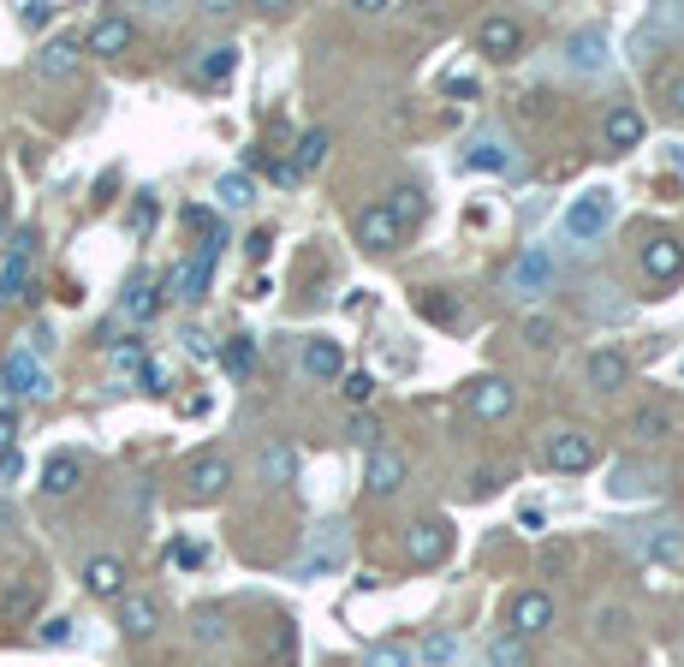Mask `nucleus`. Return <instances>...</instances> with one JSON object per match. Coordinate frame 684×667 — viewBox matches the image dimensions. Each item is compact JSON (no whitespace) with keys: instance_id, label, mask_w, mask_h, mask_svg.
Returning a JSON list of instances; mask_svg holds the SVG:
<instances>
[{"instance_id":"nucleus-19","label":"nucleus","mask_w":684,"mask_h":667,"mask_svg":"<svg viewBox=\"0 0 684 667\" xmlns=\"http://www.w3.org/2000/svg\"><path fill=\"white\" fill-rule=\"evenodd\" d=\"M83 590L101 596V602H119V596H126V560H119V555L83 560Z\"/></svg>"},{"instance_id":"nucleus-59","label":"nucleus","mask_w":684,"mask_h":667,"mask_svg":"<svg viewBox=\"0 0 684 667\" xmlns=\"http://www.w3.org/2000/svg\"><path fill=\"white\" fill-rule=\"evenodd\" d=\"M7 233H12V209L0 203V245H7Z\"/></svg>"},{"instance_id":"nucleus-6","label":"nucleus","mask_w":684,"mask_h":667,"mask_svg":"<svg viewBox=\"0 0 684 667\" xmlns=\"http://www.w3.org/2000/svg\"><path fill=\"white\" fill-rule=\"evenodd\" d=\"M0 375H7L12 400H48V393H54V375H48V370H42V357H30L24 346L0 357Z\"/></svg>"},{"instance_id":"nucleus-48","label":"nucleus","mask_w":684,"mask_h":667,"mask_svg":"<svg viewBox=\"0 0 684 667\" xmlns=\"http://www.w3.org/2000/svg\"><path fill=\"white\" fill-rule=\"evenodd\" d=\"M185 227H197V233L220 238V227H215V209H202V203H191V209H185Z\"/></svg>"},{"instance_id":"nucleus-41","label":"nucleus","mask_w":684,"mask_h":667,"mask_svg":"<svg viewBox=\"0 0 684 667\" xmlns=\"http://www.w3.org/2000/svg\"><path fill=\"white\" fill-rule=\"evenodd\" d=\"M364 667H417V656H410L405 644H369L364 649Z\"/></svg>"},{"instance_id":"nucleus-47","label":"nucleus","mask_w":684,"mask_h":667,"mask_svg":"<svg viewBox=\"0 0 684 667\" xmlns=\"http://www.w3.org/2000/svg\"><path fill=\"white\" fill-rule=\"evenodd\" d=\"M72 626H78V620H66V614H54V620H42L37 638H42L48 649H54V644H72Z\"/></svg>"},{"instance_id":"nucleus-32","label":"nucleus","mask_w":684,"mask_h":667,"mask_svg":"<svg viewBox=\"0 0 684 667\" xmlns=\"http://www.w3.org/2000/svg\"><path fill=\"white\" fill-rule=\"evenodd\" d=\"M328 161V131L310 126V131H298V149H293V167L298 174H316V167Z\"/></svg>"},{"instance_id":"nucleus-18","label":"nucleus","mask_w":684,"mask_h":667,"mask_svg":"<svg viewBox=\"0 0 684 667\" xmlns=\"http://www.w3.org/2000/svg\"><path fill=\"white\" fill-rule=\"evenodd\" d=\"M131 19L126 12H101V19L90 24V37H83V55H101V60H113V55H126L131 48Z\"/></svg>"},{"instance_id":"nucleus-46","label":"nucleus","mask_w":684,"mask_h":667,"mask_svg":"<svg viewBox=\"0 0 684 667\" xmlns=\"http://www.w3.org/2000/svg\"><path fill=\"white\" fill-rule=\"evenodd\" d=\"M625 631H631L625 608H602V614H595V638H625Z\"/></svg>"},{"instance_id":"nucleus-53","label":"nucleus","mask_w":684,"mask_h":667,"mask_svg":"<svg viewBox=\"0 0 684 667\" xmlns=\"http://www.w3.org/2000/svg\"><path fill=\"white\" fill-rule=\"evenodd\" d=\"M30 357H48L54 352V328H30V346H24Z\"/></svg>"},{"instance_id":"nucleus-9","label":"nucleus","mask_w":684,"mask_h":667,"mask_svg":"<svg viewBox=\"0 0 684 667\" xmlns=\"http://www.w3.org/2000/svg\"><path fill=\"white\" fill-rule=\"evenodd\" d=\"M613 227V192H584L566 203V238H602Z\"/></svg>"},{"instance_id":"nucleus-20","label":"nucleus","mask_w":684,"mask_h":667,"mask_svg":"<svg viewBox=\"0 0 684 667\" xmlns=\"http://www.w3.org/2000/svg\"><path fill=\"white\" fill-rule=\"evenodd\" d=\"M161 304H167L161 281L137 275V281L126 286V293H119V316H131V322H156V316H161Z\"/></svg>"},{"instance_id":"nucleus-26","label":"nucleus","mask_w":684,"mask_h":667,"mask_svg":"<svg viewBox=\"0 0 684 667\" xmlns=\"http://www.w3.org/2000/svg\"><path fill=\"white\" fill-rule=\"evenodd\" d=\"M78 60H83V48L72 37H54V42H42V55H37V78H72L78 72Z\"/></svg>"},{"instance_id":"nucleus-24","label":"nucleus","mask_w":684,"mask_h":667,"mask_svg":"<svg viewBox=\"0 0 684 667\" xmlns=\"http://www.w3.org/2000/svg\"><path fill=\"white\" fill-rule=\"evenodd\" d=\"M357 238H364L369 251H393V245H399V220L387 215V203H369V209H357Z\"/></svg>"},{"instance_id":"nucleus-25","label":"nucleus","mask_w":684,"mask_h":667,"mask_svg":"<svg viewBox=\"0 0 684 667\" xmlns=\"http://www.w3.org/2000/svg\"><path fill=\"white\" fill-rule=\"evenodd\" d=\"M256 471H262V483H274V489H293V483H298V453H293V441H268L262 459H256Z\"/></svg>"},{"instance_id":"nucleus-10","label":"nucleus","mask_w":684,"mask_h":667,"mask_svg":"<svg viewBox=\"0 0 684 667\" xmlns=\"http://www.w3.org/2000/svg\"><path fill=\"white\" fill-rule=\"evenodd\" d=\"M447 549H453L447 519H417V524L405 530V555H410V567H440V560H447Z\"/></svg>"},{"instance_id":"nucleus-45","label":"nucleus","mask_w":684,"mask_h":667,"mask_svg":"<svg viewBox=\"0 0 684 667\" xmlns=\"http://www.w3.org/2000/svg\"><path fill=\"white\" fill-rule=\"evenodd\" d=\"M12 256V263H30V256H37V227H12L7 233V245H0Z\"/></svg>"},{"instance_id":"nucleus-13","label":"nucleus","mask_w":684,"mask_h":667,"mask_svg":"<svg viewBox=\"0 0 684 667\" xmlns=\"http://www.w3.org/2000/svg\"><path fill=\"white\" fill-rule=\"evenodd\" d=\"M185 483H191V501H215V494H227V483H232V459L197 453L191 465H185Z\"/></svg>"},{"instance_id":"nucleus-3","label":"nucleus","mask_w":684,"mask_h":667,"mask_svg":"<svg viewBox=\"0 0 684 667\" xmlns=\"http://www.w3.org/2000/svg\"><path fill=\"white\" fill-rule=\"evenodd\" d=\"M227 238H209V245H197L191 256H179L174 268H167V281H161V293L167 298H179V304H197L202 293H209V281H215V256Z\"/></svg>"},{"instance_id":"nucleus-1","label":"nucleus","mask_w":684,"mask_h":667,"mask_svg":"<svg viewBox=\"0 0 684 667\" xmlns=\"http://www.w3.org/2000/svg\"><path fill=\"white\" fill-rule=\"evenodd\" d=\"M619 549H625L631 560H648V567H666V560H684V524H678V519L631 524V530H619Z\"/></svg>"},{"instance_id":"nucleus-37","label":"nucleus","mask_w":684,"mask_h":667,"mask_svg":"<svg viewBox=\"0 0 684 667\" xmlns=\"http://www.w3.org/2000/svg\"><path fill=\"white\" fill-rule=\"evenodd\" d=\"M143 364H149V346H143V340H113V346H108V370L137 375Z\"/></svg>"},{"instance_id":"nucleus-12","label":"nucleus","mask_w":684,"mask_h":667,"mask_svg":"<svg viewBox=\"0 0 684 667\" xmlns=\"http://www.w3.org/2000/svg\"><path fill=\"white\" fill-rule=\"evenodd\" d=\"M465 405H470V418H483V423H500V418L512 412V405H518V388H512L506 375H483V382H470Z\"/></svg>"},{"instance_id":"nucleus-50","label":"nucleus","mask_w":684,"mask_h":667,"mask_svg":"<svg viewBox=\"0 0 684 667\" xmlns=\"http://www.w3.org/2000/svg\"><path fill=\"white\" fill-rule=\"evenodd\" d=\"M185 352H191V357H215L220 346H215V340L202 334V328H185Z\"/></svg>"},{"instance_id":"nucleus-58","label":"nucleus","mask_w":684,"mask_h":667,"mask_svg":"<svg viewBox=\"0 0 684 667\" xmlns=\"http://www.w3.org/2000/svg\"><path fill=\"white\" fill-rule=\"evenodd\" d=\"M12 405H19V400H12V388H7V375H0V418H7V412H12Z\"/></svg>"},{"instance_id":"nucleus-33","label":"nucleus","mask_w":684,"mask_h":667,"mask_svg":"<svg viewBox=\"0 0 684 667\" xmlns=\"http://www.w3.org/2000/svg\"><path fill=\"white\" fill-rule=\"evenodd\" d=\"M387 215L399 220V233H405V227H417V220H423V192H417V185H393Z\"/></svg>"},{"instance_id":"nucleus-31","label":"nucleus","mask_w":684,"mask_h":667,"mask_svg":"<svg viewBox=\"0 0 684 667\" xmlns=\"http://www.w3.org/2000/svg\"><path fill=\"white\" fill-rule=\"evenodd\" d=\"M215 357H220V370H227V375H238V382H245V375L256 370V340H250V334H232Z\"/></svg>"},{"instance_id":"nucleus-17","label":"nucleus","mask_w":684,"mask_h":667,"mask_svg":"<svg viewBox=\"0 0 684 667\" xmlns=\"http://www.w3.org/2000/svg\"><path fill=\"white\" fill-rule=\"evenodd\" d=\"M607 66V37L595 24H584V30H572L566 37V72H577V78H595Z\"/></svg>"},{"instance_id":"nucleus-23","label":"nucleus","mask_w":684,"mask_h":667,"mask_svg":"<svg viewBox=\"0 0 684 667\" xmlns=\"http://www.w3.org/2000/svg\"><path fill=\"white\" fill-rule=\"evenodd\" d=\"M584 375H589V388H595V393H613V388H625L631 364H625V352H619V346H595V352H589V364H584Z\"/></svg>"},{"instance_id":"nucleus-7","label":"nucleus","mask_w":684,"mask_h":667,"mask_svg":"<svg viewBox=\"0 0 684 667\" xmlns=\"http://www.w3.org/2000/svg\"><path fill=\"white\" fill-rule=\"evenodd\" d=\"M542 459H547V471H589L595 465V435L589 430H572V423H566V430H554V435H547V448H542Z\"/></svg>"},{"instance_id":"nucleus-29","label":"nucleus","mask_w":684,"mask_h":667,"mask_svg":"<svg viewBox=\"0 0 684 667\" xmlns=\"http://www.w3.org/2000/svg\"><path fill=\"white\" fill-rule=\"evenodd\" d=\"M83 483V465H78V453H54L42 465V494H78Z\"/></svg>"},{"instance_id":"nucleus-4","label":"nucleus","mask_w":684,"mask_h":667,"mask_svg":"<svg viewBox=\"0 0 684 667\" xmlns=\"http://www.w3.org/2000/svg\"><path fill=\"white\" fill-rule=\"evenodd\" d=\"M554 620H559V608H554V596H547V590H518V596H512V608H506V631H512V638L554 631Z\"/></svg>"},{"instance_id":"nucleus-2","label":"nucleus","mask_w":684,"mask_h":667,"mask_svg":"<svg viewBox=\"0 0 684 667\" xmlns=\"http://www.w3.org/2000/svg\"><path fill=\"white\" fill-rule=\"evenodd\" d=\"M351 560V524L346 519H321L316 530H310V542H304V560H298V572L304 578H328V572H339Z\"/></svg>"},{"instance_id":"nucleus-42","label":"nucleus","mask_w":684,"mask_h":667,"mask_svg":"<svg viewBox=\"0 0 684 667\" xmlns=\"http://www.w3.org/2000/svg\"><path fill=\"white\" fill-rule=\"evenodd\" d=\"M339 382H346L339 393H346L357 412H369V400H375V375H369V370H351V375H339Z\"/></svg>"},{"instance_id":"nucleus-56","label":"nucleus","mask_w":684,"mask_h":667,"mask_svg":"<svg viewBox=\"0 0 684 667\" xmlns=\"http://www.w3.org/2000/svg\"><path fill=\"white\" fill-rule=\"evenodd\" d=\"M24 471V459H19V448H12V453H0V483H12V477H19Z\"/></svg>"},{"instance_id":"nucleus-54","label":"nucleus","mask_w":684,"mask_h":667,"mask_svg":"<svg viewBox=\"0 0 684 667\" xmlns=\"http://www.w3.org/2000/svg\"><path fill=\"white\" fill-rule=\"evenodd\" d=\"M666 108H673V119H684V72L666 78Z\"/></svg>"},{"instance_id":"nucleus-21","label":"nucleus","mask_w":684,"mask_h":667,"mask_svg":"<svg viewBox=\"0 0 684 667\" xmlns=\"http://www.w3.org/2000/svg\"><path fill=\"white\" fill-rule=\"evenodd\" d=\"M410 477V465H405V453H393V448H375L369 453V465H364V489L369 494H393Z\"/></svg>"},{"instance_id":"nucleus-57","label":"nucleus","mask_w":684,"mask_h":667,"mask_svg":"<svg viewBox=\"0 0 684 667\" xmlns=\"http://www.w3.org/2000/svg\"><path fill=\"white\" fill-rule=\"evenodd\" d=\"M447 96H476V78H447Z\"/></svg>"},{"instance_id":"nucleus-14","label":"nucleus","mask_w":684,"mask_h":667,"mask_svg":"<svg viewBox=\"0 0 684 667\" xmlns=\"http://www.w3.org/2000/svg\"><path fill=\"white\" fill-rule=\"evenodd\" d=\"M643 275H648V281H678V275H684V238L648 233V238H643Z\"/></svg>"},{"instance_id":"nucleus-51","label":"nucleus","mask_w":684,"mask_h":667,"mask_svg":"<svg viewBox=\"0 0 684 667\" xmlns=\"http://www.w3.org/2000/svg\"><path fill=\"white\" fill-rule=\"evenodd\" d=\"M24 524V512H19V501H7V494H0V537H12V530Z\"/></svg>"},{"instance_id":"nucleus-8","label":"nucleus","mask_w":684,"mask_h":667,"mask_svg":"<svg viewBox=\"0 0 684 667\" xmlns=\"http://www.w3.org/2000/svg\"><path fill=\"white\" fill-rule=\"evenodd\" d=\"M458 161H465L470 174H518V149H512L506 131H476Z\"/></svg>"},{"instance_id":"nucleus-36","label":"nucleus","mask_w":684,"mask_h":667,"mask_svg":"<svg viewBox=\"0 0 684 667\" xmlns=\"http://www.w3.org/2000/svg\"><path fill=\"white\" fill-rule=\"evenodd\" d=\"M488 667H529L524 638H512V631H494V638H488Z\"/></svg>"},{"instance_id":"nucleus-5","label":"nucleus","mask_w":684,"mask_h":667,"mask_svg":"<svg viewBox=\"0 0 684 667\" xmlns=\"http://www.w3.org/2000/svg\"><path fill=\"white\" fill-rule=\"evenodd\" d=\"M554 268H559V256H554V245H529V251H518L512 256V268H506V293H542L547 281H554Z\"/></svg>"},{"instance_id":"nucleus-55","label":"nucleus","mask_w":684,"mask_h":667,"mask_svg":"<svg viewBox=\"0 0 684 667\" xmlns=\"http://www.w3.org/2000/svg\"><path fill=\"white\" fill-rule=\"evenodd\" d=\"M30 608H37V590H30V585L7 596V614H30Z\"/></svg>"},{"instance_id":"nucleus-27","label":"nucleus","mask_w":684,"mask_h":667,"mask_svg":"<svg viewBox=\"0 0 684 667\" xmlns=\"http://www.w3.org/2000/svg\"><path fill=\"white\" fill-rule=\"evenodd\" d=\"M298 364H304V375H310V382H339V375H346V364H339V346H334V340H304Z\"/></svg>"},{"instance_id":"nucleus-28","label":"nucleus","mask_w":684,"mask_h":667,"mask_svg":"<svg viewBox=\"0 0 684 667\" xmlns=\"http://www.w3.org/2000/svg\"><path fill=\"white\" fill-rule=\"evenodd\" d=\"M191 72L202 84H227L238 72V48L232 42H215V48H197V60H191Z\"/></svg>"},{"instance_id":"nucleus-44","label":"nucleus","mask_w":684,"mask_h":667,"mask_svg":"<svg viewBox=\"0 0 684 667\" xmlns=\"http://www.w3.org/2000/svg\"><path fill=\"white\" fill-rule=\"evenodd\" d=\"M54 0H24V7H19V24L24 30H48V24H54Z\"/></svg>"},{"instance_id":"nucleus-38","label":"nucleus","mask_w":684,"mask_h":667,"mask_svg":"<svg viewBox=\"0 0 684 667\" xmlns=\"http://www.w3.org/2000/svg\"><path fill=\"white\" fill-rule=\"evenodd\" d=\"M346 441H351V448H364V453H375V448H381V418H375V412H351Z\"/></svg>"},{"instance_id":"nucleus-16","label":"nucleus","mask_w":684,"mask_h":667,"mask_svg":"<svg viewBox=\"0 0 684 667\" xmlns=\"http://www.w3.org/2000/svg\"><path fill=\"white\" fill-rule=\"evenodd\" d=\"M119 631H126L131 644L156 638V631H161V602H156V596H137V590H126V596H119Z\"/></svg>"},{"instance_id":"nucleus-43","label":"nucleus","mask_w":684,"mask_h":667,"mask_svg":"<svg viewBox=\"0 0 684 667\" xmlns=\"http://www.w3.org/2000/svg\"><path fill=\"white\" fill-rule=\"evenodd\" d=\"M191 638H197V644H220V638H227V620H220L215 608H197V620H191Z\"/></svg>"},{"instance_id":"nucleus-22","label":"nucleus","mask_w":684,"mask_h":667,"mask_svg":"<svg viewBox=\"0 0 684 667\" xmlns=\"http://www.w3.org/2000/svg\"><path fill=\"white\" fill-rule=\"evenodd\" d=\"M602 138H607V149H637L643 144V114L631 108V101H613L607 119H602Z\"/></svg>"},{"instance_id":"nucleus-35","label":"nucleus","mask_w":684,"mask_h":667,"mask_svg":"<svg viewBox=\"0 0 684 667\" xmlns=\"http://www.w3.org/2000/svg\"><path fill=\"white\" fill-rule=\"evenodd\" d=\"M417 661H429V667H453V661H458V631H429V638L417 644Z\"/></svg>"},{"instance_id":"nucleus-34","label":"nucleus","mask_w":684,"mask_h":667,"mask_svg":"<svg viewBox=\"0 0 684 667\" xmlns=\"http://www.w3.org/2000/svg\"><path fill=\"white\" fill-rule=\"evenodd\" d=\"M215 203H220V209H250V203H256V185H250V174H220V185H215Z\"/></svg>"},{"instance_id":"nucleus-15","label":"nucleus","mask_w":684,"mask_h":667,"mask_svg":"<svg viewBox=\"0 0 684 667\" xmlns=\"http://www.w3.org/2000/svg\"><path fill=\"white\" fill-rule=\"evenodd\" d=\"M613 501H648V494H661V465H643V459H625V465H613Z\"/></svg>"},{"instance_id":"nucleus-11","label":"nucleus","mask_w":684,"mask_h":667,"mask_svg":"<svg viewBox=\"0 0 684 667\" xmlns=\"http://www.w3.org/2000/svg\"><path fill=\"white\" fill-rule=\"evenodd\" d=\"M476 48H483L488 60H518L524 55V24L518 19H506V12H488L483 24H476Z\"/></svg>"},{"instance_id":"nucleus-40","label":"nucleus","mask_w":684,"mask_h":667,"mask_svg":"<svg viewBox=\"0 0 684 667\" xmlns=\"http://www.w3.org/2000/svg\"><path fill=\"white\" fill-rule=\"evenodd\" d=\"M518 334H524V346H536V352H547V346H559V328H554V316H542V311H529Z\"/></svg>"},{"instance_id":"nucleus-30","label":"nucleus","mask_w":684,"mask_h":667,"mask_svg":"<svg viewBox=\"0 0 684 667\" xmlns=\"http://www.w3.org/2000/svg\"><path fill=\"white\" fill-rule=\"evenodd\" d=\"M30 298H37V286H30V263H7V268H0V311L30 304Z\"/></svg>"},{"instance_id":"nucleus-39","label":"nucleus","mask_w":684,"mask_h":667,"mask_svg":"<svg viewBox=\"0 0 684 667\" xmlns=\"http://www.w3.org/2000/svg\"><path fill=\"white\" fill-rule=\"evenodd\" d=\"M666 430H673V412H666V405H643V412L631 418V435H643V441H661Z\"/></svg>"},{"instance_id":"nucleus-49","label":"nucleus","mask_w":684,"mask_h":667,"mask_svg":"<svg viewBox=\"0 0 684 667\" xmlns=\"http://www.w3.org/2000/svg\"><path fill=\"white\" fill-rule=\"evenodd\" d=\"M423 311H429L435 322H465V304H458V311H453V304H447V298H435V293L423 298Z\"/></svg>"},{"instance_id":"nucleus-52","label":"nucleus","mask_w":684,"mask_h":667,"mask_svg":"<svg viewBox=\"0 0 684 667\" xmlns=\"http://www.w3.org/2000/svg\"><path fill=\"white\" fill-rule=\"evenodd\" d=\"M137 388H149V393H167V370H161V364H143V370H137Z\"/></svg>"}]
</instances>
